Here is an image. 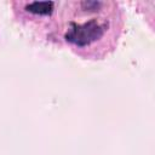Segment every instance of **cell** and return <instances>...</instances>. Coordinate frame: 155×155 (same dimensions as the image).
I'll return each mask as SVG.
<instances>
[{"label": "cell", "mask_w": 155, "mask_h": 155, "mask_svg": "<svg viewBox=\"0 0 155 155\" xmlns=\"http://www.w3.org/2000/svg\"><path fill=\"white\" fill-rule=\"evenodd\" d=\"M124 28L120 6L113 1L58 2L51 40L86 59H102L116 48Z\"/></svg>", "instance_id": "1"}]
</instances>
